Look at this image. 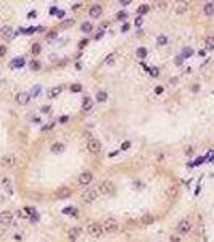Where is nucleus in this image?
Here are the masks:
<instances>
[{
  "label": "nucleus",
  "mask_w": 214,
  "mask_h": 242,
  "mask_svg": "<svg viewBox=\"0 0 214 242\" xmlns=\"http://www.w3.org/2000/svg\"><path fill=\"white\" fill-rule=\"evenodd\" d=\"M95 189H97V192L101 194V195H111L114 192V184L111 181H101Z\"/></svg>",
  "instance_id": "obj_1"
},
{
  "label": "nucleus",
  "mask_w": 214,
  "mask_h": 242,
  "mask_svg": "<svg viewBox=\"0 0 214 242\" xmlns=\"http://www.w3.org/2000/svg\"><path fill=\"white\" fill-rule=\"evenodd\" d=\"M101 228H103V232H116L118 229H119V223H118L114 218H106L105 221H103V224H101Z\"/></svg>",
  "instance_id": "obj_2"
},
{
  "label": "nucleus",
  "mask_w": 214,
  "mask_h": 242,
  "mask_svg": "<svg viewBox=\"0 0 214 242\" xmlns=\"http://www.w3.org/2000/svg\"><path fill=\"white\" fill-rule=\"evenodd\" d=\"M97 195H98L97 189L89 187V189H85L84 192H82V202H84V204H92V202L97 200Z\"/></svg>",
  "instance_id": "obj_3"
},
{
  "label": "nucleus",
  "mask_w": 214,
  "mask_h": 242,
  "mask_svg": "<svg viewBox=\"0 0 214 242\" xmlns=\"http://www.w3.org/2000/svg\"><path fill=\"white\" fill-rule=\"evenodd\" d=\"M18 163V160H16V157L13 155V153H8V155H3L2 157V160H0V165L3 166V168H15Z\"/></svg>",
  "instance_id": "obj_4"
},
{
  "label": "nucleus",
  "mask_w": 214,
  "mask_h": 242,
  "mask_svg": "<svg viewBox=\"0 0 214 242\" xmlns=\"http://www.w3.org/2000/svg\"><path fill=\"white\" fill-rule=\"evenodd\" d=\"M87 150H89L92 155H97V153L101 152V144L98 139H89V142H87Z\"/></svg>",
  "instance_id": "obj_5"
},
{
  "label": "nucleus",
  "mask_w": 214,
  "mask_h": 242,
  "mask_svg": "<svg viewBox=\"0 0 214 242\" xmlns=\"http://www.w3.org/2000/svg\"><path fill=\"white\" fill-rule=\"evenodd\" d=\"M87 231H89L90 236L100 237L103 234V228H101V224H98V223H90L89 226H87Z\"/></svg>",
  "instance_id": "obj_6"
},
{
  "label": "nucleus",
  "mask_w": 214,
  "mask_h": 242,
  "mask_svg": "<svg viewBox=\"0 0 214 242\" xmlns=\"http://www.w3.org/2000/svg\"><path fill=\"white\" fill-rule=\"evenodd\" d=\"M0 224H3V226L13 224V213L8 212V210H3L0 213Z\"/></svg>",
  "instance_id": "obj_7"
},
{
  "label": "nucleus",
  "mask_w": 214,
  "mask_h": 242,
  "mask_svg": "<svg viewBox=\"0 0 214 242\" xmlns=\"http://www.w3.org/2000/svg\"><path fill=\"white\" fill-rule=\"evenodd\" d=\"M71 194H73V190H71V187H68V186H61V187L57 190V197H58L60 200H63V199H69Z\"/></svg>",
  "instance_id": "obj_8"
},
{
  "label": "nucleus",
  "mask_w": 214,
  "mask_h": 242,
  "mask_svg": "<svg viewBox=\"0 0 214 242\" xmlns=\"http://www.w3.org/2000/svg\"><path fill=\"white\" fill-rule=\"evenodd\" d=\"M177 231H179L180 234H187L192 231V223H190L188 220H182L179 221V224H177Z\"/></svg>",
  "instance_id": "obj_9"
},
{
  "label": "nucleus",
  "mask_w": 214,
  "mask_h": 242,
  "mask_svg": "<svg viewBox=\"0 0 214 242\" xmlns=\"http://www.w3.org/2000/svg\"><path fill=\"white\" fill-rule=\"evenodd\" d=\"M0 36H2V39H5V41H10V39H13V27L11 26H3L2 31H0Z\"/></svg>",
  "instance_id": "obj_10"
},
{
  "label": "nucleus",
  "mask_w": 214,
  "mask_h": 242,
  "mask_svg": "<svg viewBox=\"0 0 214 242\" xmlns=\"http://www.w3.org/2000/svg\"><path fill=\"white\" fill-rule=\"evenodd\" d=\"M92 173L90 171H84V173H81L79 174V184L81 186H87V184H90V181H92Z\"/></svg>",
  "instance_id": "obj_11"
},
{
  "label": "nucleus",
  "mask_w": 214,
  "mask_h": 242,
  "mask_svg": "<svg viewBox=\"0 0 214 242\" xmlns=\"http://www.w3.org/2000/svg\"><path fill=\"white\" fill-rule=\"evenodd\" d=\"M101 11H103L101 5H92V7H90V10H89V15L92 18H100L101 16Z\"/></svg>",
  "instance_id": "obj_12"
},
{
  "label": "nucleus",
  "mask_w": 214,
  "mask_h": 242,
  "mask_svg": "<svg viewBox=\"0 0 214 242\" xmlns=\"http://www.w3.org/2000/svg\"><path fill=\"white\" fill-rule=\"evenodd\" d=\"M153 221H154V218H153L151 213H143V215L140 216V224L142 226H150Z\"/></svg>",
  "instance_id": "obj_13"
},
{
  "label": "nucleus",
  "mask_w": 214,
  "mask_h": 242,
  "mask_svg": "<svg viewBox=\"0 0 214 242\" xmlns=\"http://www.w3.org/2000/svg\"><path fill=\"white\" fill-rule=\"evenodd\" d=\"M29 98H31L29 94H26V92H21V94L16 95V102H18L19 105H26L27 102H29Z\"/></svg>",
  "instance_id": "obj_14"
},
{
  "label": "nucleus",
  "mask_w": 214,
  "mask_h": 242,
  "mask_svg": "<svg viewBox=\"0 0 214 242\" xmlns=\"http://www.w3.org/2000/svg\"><path fill=\"white\" fill-rule=\"evenodd\" d=\"M92 108H93V104H92V100H90L89 97H85V98H84V102H82V110H84V113H89V112H92Z\"/></svg>",
  "instance_id": "obj_15"
},
{
  "label": "nucleus",
  "mask_w": 214,
  "mask_h": 242,
  "mask_svg": "<svg viewBox=\"0 0 214 242\" xmlns=\"http://www.w3.org/2000/svg\"><path fill=\"white\" fill-rule=\"evenodd\" d=\"M203 11H204L206 16H213V15H214V2L206 3V5L203 7Z\"/></svg>",
  "instance_id": "obj_16"
},
{
  "label": "nucleus",
  "mask_w": 214,
  "mask_h": 242,
  "mask_svg": "<svg viewBox=\"0 0 214 242\" xmlns=\"http://www.w3.org/2000/svg\"><path fill=\"white\" fill-rule=\"evenodd\" d=\"M60 94H61V87L60 86H55V87H51V89L49 90V97L50 98H57Z\"/></svg>",
  "instance_id": "obj_17"
},
{
  "label": "nucleus",
  "mask_w": 214,
  "mask_h": 242,
  "mask_svg": "<svg viewBox=\"0 0 214 242\" xmlns=\"http://www.w3.org/2000/svg\"><path fill=\"white\" fill-rule=\"evenodd\" d=\"M187 10H188V3H185V2H182V3H179V5L176 7V13H177V15L185 13Z\"/></svg>",
  "instance_id": "obj_18"
},
{
  "label": "nucleus",
  "mask_w": 214,
  "mask_h": 242,
  "mask_svg": "<svg viewBox=\"0 0 214 242\" xmlns=\"http://www.w3.org/2000/svg\"><path fill=\"white\" fill-rule=\"evenodd\" d=\"M79 234H81V229H71V231H69V239L73 241V242L77 241Z\"/></svg>",
  "instance_id": "obj_19"
},
{
  "label": "nucleus",
  "mask_w": 214,
  "mask_h": 242,
  "mask_svg": "<svg viewBox=\"0 0 214 242\" xmlns=\"http://www.w3.org/2000/svg\"><path fill=\"white\" fill-rule=\"evenodd\" d=\"M2 186L11 194V190H13V189H11V181L8 179V178H3V179H2Z\"/></svg>",
  "instance_id": "obj_20"
},
{
  "label": "nucleus",
  "mask_w": 214,
  "mask_h": 242,
  "mask_svg": "<svg viewBox=\"0 0 214 242\" xmlns=\"http://www.w3.org/2000/svg\"><path fill=\"white\" fill-rule=\"evenodd\" d=\"M63 149H65V145H63V144H58V142H57V144H53V145H51V152H53V153L63 152Z\"/></svg>",
  "instance_id": "obj_21"
},
{
  "label": "nucleus",
  "mask_w": 214,
  "mask_h": 242,
  "mask_svg": "<svg viewBox=\"0 0 214 242\" xmlns=\"http://www.w3.org/2000/svg\"><path fill=\"white\" fill-rule=\"evenodd\" d=\"M206 49H209V50H213L214 49V36H209L208 39H206Z\"/></svg>",
  "instance_id": "obj_22"
},
{
  "label": "nucleus",
  "mask_w": 214,
  "mask_h": 242,
  "mask_svg": "<svg viewBox=\"0 0 214 242\" xmlns=\"http://www.w3.org/2000/svg\"><path fill=\"white\" fill-rule=\"evenodd\" d=\"M177 190H179V189H177V186H169V187H168V195L169 197L177 195Z\"/></svg>",
  "instance_id": "obj_23"
},
{
  "label": "nucleus",
  "mask_w": 214,
  "mask_h": 242,
  "mask_svg": "<svg viewBox=\"0 0 214 242\" xmlns=\"http://www.w3.org/2000/svg\"><path fill=\"white\" fill-rule=\"evenodd\" d=\"M106 98H108V94L103 92V90H100V92L97 94V100H98V102H105Z\"/></svg>",
  "instance_id": "obj_24"
},
{
  "label": "nucleus",
  "mask_w": 214,
  "mask_h": 242,
  "mask_svg": "<svg viewBox=\"0 0 214 242\" xmlns=\"http://www.w3.org/2000/svg\"><path fill=\"white\" fill-rule=\"evenodd\" d=\"M166 42H168L166 36H158V39H156V44H158V45H164Z\"/></svg>",
  "instance_id": "obj_25"
},
{
  "label": "nucleus",
  "mask_w": 214,
  "mask_h": 242,
  "mask_svg": "<svg viewBox=\"0 0 214 242\" xmlns=\"http://www.w3.org/2000/svg\"><path fill=\"white\" fill-rule=\"evenodd\" d=\"M81 29L84 31V33H90V31H92V24H90V23H84V24L81 26Z\"/></svg>",
  "instance_id": "obj_26"
},
{
  "label": "nucleus",
  "mask_w": 214,
  "mask_h": 242,
  "mask_svg": "<svg viewBox=\"0 0 214 242\" xmlns=\"http://www.w3.org/2000/svg\"><path fill=\"white\" fill-rule=\"evenodd\" d=\"M23 65H24V60H23V58H18V60L11 61V66H13V68L15 66H23Z\"/></svg>",
  "instance_id": "obj_27"
},
{
  "label": "nucleus",
  "mask_w": 214,
  "mask_h": 242,
  "mask_svg": "<svg viewBox=\"0 0 214 242\" xmlns=\"http://www.w3.org/2000/svg\"><path fill=\"white\" fill-rule=\"evenodd\" d=\"M31 50H32V53L34 55H39V53H40V45H39V44H34V45H32V49H31Z\"/></svg>",
  "instance_id": "obj_28"
},
{
  "label": "nucleus",
  "mask_w": 214,
  "mask_h": 242,
  "mask_svg": "<svg viewBox=\"0 0 214 242\" xmlns=\"http://www.w3.org/2000/svg\"><path fill=\"white\" fill-rule=\"evenodd\" d=\"M31 70H34V71H37V70H40V63L39 61H31Z\"/></svg>",
  "instance_id": "obj_29"
},
{
  "label": "nucleus",
  "mask_w": 214,
  "mask_h": 242,
  "mask_svg": "<svg viewBox=\"0 0 214 242\" xmlns=\"http://www.w3.org/2000/svg\"><path fill=\"white\" fill-rule=\"evenodd\" d=\"M73 24H74V19H66V21L61 23V27H69V26H73Z\"/></svg>",
  "instance_id": "obj_30"
},
{
  "label": "nucleus",
  "mask_w": 214,
  "mask_h": 242,
  "mask_svg": "<svg viewBox=\"0 0 214 242\" xmlns=\"http://www.w3.org/2000/svg\"><path fill=\"white\" fill-rule=\"evenodd\" d=\"M137 57H138V58H145V57H146V50H145V49H138V50H137Z\"/></svg>",
  "instance_id": "obj_31"
},
{
  "label": "nucleus",
  "mask_w": 214,
  "mask_h": 242,
  "mask_svg": "<svg viewBox=\"0 0 214 242\" xmlns=\"http://www.w3.org/2000/svg\"><path fill=\"white\" fill-rule=\"evenodd\" d=\"M63 213H66V215H76V208H71V207H68V208H65V210H63Z\"/></svg>",
  "instance_id": "obj_32"
},
{
  "label": "nucleus",
  "mask_w": 214,
  "mask_h": 242,
  "mask_svg": "<svg viewBox=\"0 0 214 242\" xmlns=\"http://www.w3.org/2000/svg\"><path fill=\"white\" fill-rule=\"evenodd\" d=\"M71 90H73V92H81L82 86L81 84H73V86H71Z\"/></svg>",
  "instance_id": "obj_33"
},
{
  "label": "nucleus",
  "mask_w": 214,
  "mask_h": 242,
  "mask_svg": "<svg viewBox=\"0 0 214 242\" xmlns=\"http://www.w3.org/2000/svg\"><path fill=\"white\" fill-rule=\"evenodd\" d=\"M116 18L119 19V21H122V19H126V18H127V13H126V11H119V13L116 15Z\"/></svg>",
  "instance_id": "obj_34"
},
{
  "label": "nucleus",
  "mask_w": 214,
  "mask_h": 242,
  "mask_svg": "<svg viewBox=\"0 0 214 242\" xmlns=\"http://www.w3.org/2000/svg\"><path fill=\"white\" fill-rule=\"evenodd\" d=\"M156 7H158L160 10H166V8H168V2H158Z\"/></svg>",
  "instance_id": "obj_35"
},
{
  "label": "nucleus",
  "mask_w": 214,
  "mask_h": 242,
  "mask_svg": "<svg viewBox=\"0 0 214 242\" xmlns=\"http://www.w3.org/2000/svg\"><path fill=\"white\" fill-rule=\"evenodd\" d=\"M146 11H148V5H142L140 8H138V13H140V15L146 13Z\"/></svg>",
  "instance_id": "obj_36"
},
{
  "label": "nucleus",
  "mask_w": 214,
  "mask_h": 242,
  "mask_svg": "<svg viewBox=\"0 0 214 242\" xmlns=\"http://www.w3.org/2000/svg\"><path fill=\"white\" fill-rule=\"evenodd\" d=\"M113 61H114V55H108V57H106V60H105L106 65H110V63H113Z\"/></svg>",
  "instance_id": "obj_37"
},
{
  "label": "nucleus",
  "mask_w": 214,
  "mask_h": 242,
  "mask_svg": "<svg viewBox=\"0 0 214 242\" xmlns=\"http://www.w3.org/2000/svg\"><path fill=\"white\" fill-rule=\"evenodd\" d=\"M24 212H26V215L29 216V215H32V213H34V208H31V207H26V208H24Z\"/></svg>",
  "instance_id": "obj_38"
},
{
  "label": "nucleus",
  "mask_w": 214,
  "mask_h": 242,
  "mask_svg": "<svg viewBox=\"0 0 214 242\" xmlns=\"http://www.w3.org/2000/svg\"><path fill=\"white\" fill-rule=\"evenodd\" d=\"M5 53H7V47L5 45H0V57H3Z\"/></svg>",
  "instance_id": "obj_39"
},
{
  "label": "nucleus",
  "mask_w": 214,
  "mask_h": 242,
  "mask_svg": "<svg viewBox=\"0 0 214 242\" xmlns=\"http://www.w3.org/2000/svg\"><path fill=\"white\" fill-rule=\"evenodd\" d=\"M154 94H156V95H160V94H163V87H161V86H158V87H156V89H154Z\"/></svg>",
  "instance_id": "obj_40"
},
{
  "label": "nucleus",
  "mask_w": 214,
  "mask_h": 242,
  "mask_svg": "<svg viewBox=\"0 0 214 242\" xmlns=\"http://www.w3.org/2000/svg\"><path fill=\"white\" fill-rule=\"evenodd\" d=\"M18 216H19V218H27V215H26L24 210H23V212H18Z\"/></svg>",
  "instance_id": "obj_41"
},
{
  "label": "nucleus",
  "mask_w": 214,
  "mask_h": 242,
  "mask_svg": "<svg viewBox=\"0 0 214 242\" xmlns=\"http://www.w3.org/2000/svg\"><path fill=\"white\" fill-rule=\"evenodd\" d=\"M87 44H89V42H87V39H85V41H81V42H79V47L82 49V47H85Z\"/></svg>",
  "instance_id": "obj_42"
},
{
  "label": "nucleus",
  "mask_w": 214,
  "mask_h": 242,
  "mask_svg": "<svg viewBox=\"0 0 214 242\" xmlns=\"http://www.w3.org/2000/svg\"><path fill=\"white\" fill-rule=\"evenodd\" d=\"M129 145H130V142H124V144L121 145V149H122V150H126V149L129 147Z\"/></svg>",
  "instance_id": "obj_43"
},
{
  "label": "nucleus",
  "mask_w": 214,
  "mask_h": 242,
  "mask_svg": "<svg viewBox=\"0 0 214 242\" xmlns=\"http://www.w3.org/2000/svg\"><path fill=\"white\" fill-rule=\"evenodd\" d=\"M3 234H5V226L0 224V236H3Z\"/></svg>",
  "instance_id": "obj_44"
},
{
  "label": "nucleus",
  "mask_w": 214,
  "mask_h": 242,
  "mask_svg": "<svg viewBox=\"0 0 214 242\" xmlns=\"http://www.w3.org/2000/svg\"><path fill=\"white\" fill-rule=\"evenodd\" d=\"M55 36H57V33H55V31H51V33L49 34V39H55Z\"/></svg>",
  "instance_id": "obj_45"
},
{
  "label": "nucleus",
  "mask_w": 214,
  "mask_h": 242,
  "mask_svg": "<svg viewBox=\"0 0 214 242\" xmlns=\"http://www.w3.org/2000/svg\"><path fill=\"white\" fill-rule=\"evenodd\" d=\"M50 112V107H43L42 108V113H49Z\"/></svg>",
  "instance_id": "obj_46"
},
{
  "label": "nucleus",
  "mask_w": 214,
  "mask_h": 242,
  "mask_svg": "<svg viewBox=\"0 0 214 242\" xmlns=\"http://www.w3.org/2000/svg\"><path fill=\"white\" fill-rule=\"evenodd\" d=\"M101 36H103V31H98V34H97V36H95V39H97V41H98V39H100V37H101Z\"/></svg>",
  "instance_id": "obj_47"
},
{
  "label": "nucleus",
  "mask_w": 214,
  "mask_h": 242,
  "mask_svg": "<svg viewBox=\"0 0 214 242\" xmlns=\"http://www.w3.org/2000/svg\"><path fill=\"white\" fill-rule=\"evenodd\" d=\"M184 55H188V57H190V55H192V50H190V49H187V50H184Z\"/></svg>",
  "instance_id": "obj_48"
},
{
  "label": "nucleus",
  "mask_w": 214,
  "mask_h": 242,
  "mask_svg": "<svg viewBox=\"0 0 214 242\" xmlns=\"http://www.w3.org/2000/svg\"><path fill=\"white\" fill-rule=\"evenodd\" d=\"M171 241H172V242H180V239H179V237H176V236H172Z\"/></svg>",
  "instance_id": "obj_49"
},
{
  "label": "nucleus",
  "mask_w": 214,
  "mask_h": 242,
  "mask_svg": "<svg viewBox=\"0 0 214 242\" xmlns=\"http://www.w3.org/2000/svg\"><path fill=\"white\" fill-rule=\"evenodd\" d=\"M65 121H68V116H61L60 118V123H65Z\"/></svg>",
  "instance_id": "obj_50"
},
{
  "label": "nucleus",
  "mask_w": 214,
  "mask_h": 242,
  "mask_svg": "<svg viewBox=\"0 0 214 242\" xmlns=\"http://www.w3.org/2000/svg\"><path fill=\"white\" fill-rule=\"evenodd\" d=\"M135 24H137V26H140V24H142V18H137V21H135Z\"/></svg>",
  "instance_id": "obj_51"
},
{
  "label": "nucleus",
  "mask_w": 214,
  "mask_h": 242,
  "mask_svg": "<svg viewBox=\"0 0 214 242\" xmlns=\"http://www.w3.org/2000/svg\"><path fill=\"white\" fill-rule=\"evenodd\" d=\"M129 3H130L129 0H122V2H121V5H129Z\"/></svg>",
  "instance_id": "obj_52"
},
{
  "label": "nucleus",
  "mask_w": 214,
  "mask_h": 242,
  "mask_svg": "<svg viewBox=\"0 0 214 242\" xmlns=\"http://www.w3.org/2000/svg\"><path fill=\"white\" fill-rule=\"evenodd\" d=\"M129 29V24H124V26H122V33H124V31H127Z\"/></svg>",
  "instance_id": "obj_53"
},
{
  "label": "nucleus",
  "mask_w": 214,
  "mask_h": 242,
  "mask_svg": "<svg viewBox=\"0 0 214 242\" xmlns=\"http://www.w3.org/2000/svg\"><path fill=\"white\" fill-rule=\"evenodd\" d=\"M192 152H193V149H192V147H188L187 150H185V153H192Z\"/></svg>",
  "instance_id": "obj_54"
},
{
  "label": "nucleus",
  "mask_w": 214,
  "mask_h": 242,
  "mask_svg": "<svg viewBox=\"0 0 214 242\" xmlns=\"http://www.w3.org/2000/svg\"><path fill=\"white\" fill-rule=\"evenodd\" d=\"M176 63H177V65H180V63H182V57H179V58H177V60H176Z\"/></svg>",
  "instance_id": "obj_55"
}]
</instances>
